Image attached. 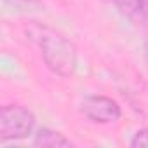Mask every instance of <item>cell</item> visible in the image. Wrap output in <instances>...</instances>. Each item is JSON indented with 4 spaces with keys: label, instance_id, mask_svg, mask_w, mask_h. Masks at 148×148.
Wrapping results in <instances>:
<instances>
[{
    "label": "cell",
    "instance_id": "cell-1",
    "mask_svg": "<svg viewBox=\"0 0 148 148\" xmlns=\"http://www.w3.org/2000/svg\"><path fill=\"white\" fill-rule=\"evenodd\" d=\"M26 35L38 47L45 66L54 75L68 79L77 71V45L66 35L40 23H32L26 28Z\"/></svg>",
    "mask_w": 148,
    "mask_h": 148
},
{
    "label": "cell",
    "instance_id": "cell-2",
    "mask_svg": "<svg viewBox=\"0 0 148 148\" xmlns=\"http://www.w3.org/2000/svg\"><path fill=\"white\" fill-rule=\"evenodd\" d=\"M35 129V115L30 108L11 103L4 105L0 110V139L4 141H18L26 139L33 134Z\"/></svg>",
    "mask_w": 148,
    "mask_h": 148
},
{
    "label": "cell",
    "instance_id": "cell-3",
    "mask_svg": "<svg viewBox=\"0 0 148 148\" xmlns=\"http://www.w3.org/2000/svg\"><path fill=\"white\" fill-rule=\"evenodd\" d=\"M79 110L87 120H91L92 124H101V125L113 124L122 117L120 105L113 98L105 96V94H89V96H86L80 101Z\"/></svg>",
    "mask_w": 148,
    "mask_h": 148
},
{
    "label": "cell",
    "instance_id": "cell-4",
    "mask_svg": "<svg viewBox=\"0 0 148 148\" xmlns=\"http://www.w3.org/2000/svg\"><path fill=\"white\" fill-rule=\"evenodd\" d=\"M117 11L132 25L148 28V0H112Z\"/></svg>",
    "mask_w": 148,
    "mask_h": 148
},
{
    "label": "cell",
    "instance_id": "cell-5",
    "mask_svg": "<svg viewBox=\"0 0 148 148\" xmlns=\"http://www.w3.org/2000/svg\"><path fill=\"white\" fill-rule=\"evenodd\" d=\"M33 145L42 148H64V146H73V141L56 129L40 127L33 134Z\"/></svg>",
    "mask_w": 148,
    "mask_h": 148
},
{
    "label": "cell",
    "instance_id": "cell-6",
    "mask_svg": "<svg viewBox=\"0 0 148 148\" xmlns=\"http://www.w3.org/2000/svg\"><path fill=\"white\" fill-rule=\"evenodd\" d=\"M129 145H131L132 148H141V146H148V127L138 129V131H136V132L132 134V138H131Z\"/></svg>",
    "mask_w": 148,
    "mask_h": 148
},
{
    "label": "cell",
    "instance_id": "cell-7",
    "mask_svg": "<svg viewBox=\"0 0 148 148\" xmlns=\"http://www.w3.org/2000/svg\"><path fill=\"white\" fill-rule=\"evenodd\" d=\"M4 2L9 4V5H12V7H25V5L33 4L35 0H4Z\"/></svg>",
    "mask_w": 148,
    "mask_h": 148
},
{
    "label": "cell",
    "instance_id": "cell-8",
    "mask_svg": "<svg viewBox=\"0 0 148 148\" xmlns=\"http://www.w3.org/2000/svg\"><path fill=\"white\" fill-rule=\"evenodd\" d=\"M143 56H145V61H146V66H148V42H145V47H143Z\"/></svg>",
    "mask_w": 148,
    "mask_h": 148
}]
</instances>
